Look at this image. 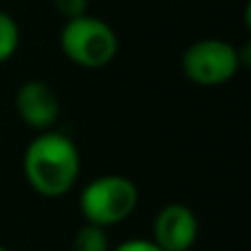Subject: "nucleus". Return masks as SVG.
Returning a JSON list of instances; mask_svg holds the SVG:
<instances>
[{
	"label": "nucleus",
	"mask_w": 251,
	"mask_h": 251,
	"mask_svg": "<svg viewBox=\"0 0 251 251\" xmlns=\"http://www.w3.org/2000/svg\"><path fill=\"white\" fill-rule=\"evenodd\" d=\"M22 170L35 194L44 199H62L77 183L82 159L69 134L44 130L29 141L22 156Z\"/></svg>",
	"instance_id": "1"
},
{
	"label": "nucleus",
	"mask_w": 251,
	"mask_h": 251,
	"mask_svg": "<svg viewBox=\"0 0 251 251\" xmlns=\"http://www.w3.org/2000/svg\"><path fill=\"white\" fill-rule=\"evenodd\" d=\"M60 47L66 60L82 69H104L115 60L119 40L115 29L97 16H77L64 22Z\"/></svg>",
	"instance_id": "2"
},
{
	"label": "nucleus",
	"mask_w": 251,
	"mask_h": 251,
	"mask_svg": "<svg viewBox=\"0 0 251 251\" xmlns=\"http://www.w3.org/2000/svg\"><path fill=\"white\" fill-rule=\"evenodd\" d=\"M139 203V190L124 174H104L88 183L79 194L84 221L97 227H115L132 216Z\"/></svg>",
	"instance_id": "3"
},
{
	"label": "nucleus",
	"mask_w": 251,
	"mask_h": 251,
	"mask_svg": "<svg viewBox=\"0 0 251 251\" xmlns=\"http://www.w3.org/2000/svg\"><path fill=\"white\" fill-rule=\"evenodd\" d=\"M181 69L185 77L199 86H221L240 71V53L227 40L203 38L183 51Z\"/></svg>",
	"instance_id": "4"
},
{
	"label": "nucleus",
	"mask_w": 251,
	"mask_h": 251,
	"mask_svg": "<svg viewBox=\"0 0 251 251\" xmlns=\"http://www.w3.org/2000/svg\"><path fill=\"white\" fill-rule=\"evenodd\" d=\"M13 106H16L18 117L38 132L53 130L62 110L57 93L53 91L51 84L42 79H29L20 84L13 97Z\"/></svg>",
	"instance_id": "5"
},
{
	"label": "nucleus",
	"mask_w": 251,
	"mask_h": 251,
	"mask_svg": "<svg viewBox=\"0 0 251 251\" xmlns=\"http://www.w3.org/2000/svg\"><path fill=\"white\" fill-rule=\"evenodd\" d=\"M199 238V218L187 205L161 207L152 223V240L163 251H190Z\"/></svg>",
	"instance_id": "6"
},
{
	"label": "nucleus",
	"mask_w": 251,
	"mask_h": 251,
	"mask_svg": "<svg viewBox=\"0 0 251 251\" xmlns=\"http://www.w3.org/2000/svg\"><path fill=\"white\" fill-rule=\"evenodd\" d=\"M73 251H110V238L104 227L84 223L73 236Z\"/></svg>",
	"instance_id": "7"
},
{
	"label": "nucleus",
	"mask_w": 251,
	"mask_h": 251,
	"mask_svg": "<svg viewBox=\"0 0 251 251\" xmlns=\"http://www.w3.org/2000/svg\"><path fill=\"white\" fill-rule=\"evenodd\" d=\"M18 47H20V26L11 13L0 11V64L11 60Z\"/></svg>",
	"instance_id": "8"
},
{
	"label": "nucleus",
	"mask_w": 251,
	"mask_h": 251,
	"mask_svg": "<svg viewBox=\"0 0 251 251\" xmlns=\"http://www.w3.org/2000/svg\"><path fill=\"white\" fill-rule=\"evenodd\" d=\"M53 4H55L57 13L64 16L66 20L77 18V16H84L86 9H88V0H53Z\"/></svg>",
	"instance_id": "9"
},
{
	"label": "nucleus",
	"mask_w": 251,
	"mask_h": 251,
	"mask_svg": "<svg viewBox=\"0 0 251 251\" xmlns=\"http://www.w3.org/2000/svg\"><path fill=\"white\" fill-rule=\"evenodd\" d=\"M110 251H163L154 240H146V238H130L124 240L122 245H117Z\"/></svg>",
	"instance_id": "10"
},
{
	"label": "nucleus",
	"mask_w": 251,
	"mask_h": 251,
	"mask_svg": "<svg viewBox=\"0 0 251 251\" xmlns=\"http://www.w3.org/2000/svg\"><path fill=\"white\" fill-rule=\"evenodd\" d=\"M0 251H9V249H7V247H2V245H0Z\"/></svg>",
	"instance_id": "11"
}]
</instances>
